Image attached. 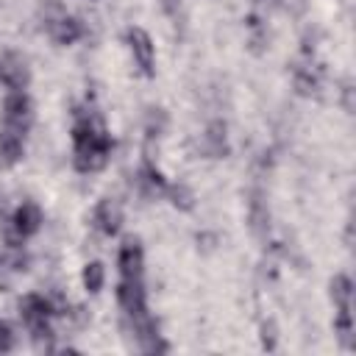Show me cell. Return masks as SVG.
Returning a JSON list of instances; mask_svg holds the SVG:
<instances>
[{"label":"cell","mask_w":356,"mask_h":356,"mask_svg":"<svg viewBox=\"0 0 356 356\" xmlns=\"http://www.w3.org/2000/svg\"><path fill=\"white\" fill-rule=\"evenodd\" d=\"M72 139H75V167L81 172H97L106 167L108 153H111V139H108L103 122L92 111L78 114Z\"/></svg>","instance_id":"1"},{"label":"cell","mask_w":356,"mask_h":356,"mask_svg":"<svg viewBox=\"0 0 356 356\" xmlns=\"http://www.w3.org/2000/svg\"><path fill=\"white\" fill-rule=\"evenodd\" d=\"M128 47H131L134 61L139 64V70L147 78L156 75V47H153V39L145 28H131L128 31Z\"/></svg>","instance_id":"2"},{"label":"cell","mask_w":356,"mask_h":356,"mask_svg":"<svg viewBox=\"0 0 356 356\" xmlns=\"http://www.w3.org/2000/svg\"><path fill=\"white\" fill-rule=\"evenodd\" d=\"M33 122V108H31V100L22 95V92H11L3 103V125L8 128H17V131H28Z\"/></svg>","instance_id":"3"},{"label":"cell","mask_w":356,"mask_h":356,"mask_svg":"<svg viewBox=\"0 0 356 356\" xmlns=\"http://www.w3.org/2000/svg\"><path fill=\"white\" fill-rule=\"evenodd\" d=\"M120 306L125 312V317H139L147 314V303H145V289H142V278H122L120 289H117Z\"/></svg>","instance_id":"4"},{"label":"cell","mask_w":356,"mask_h":356,"mask_svg":"<svg viewBox=\"0 0 356 356\" xmlns=\"http://www.w3.org/2000/svg\"><path fill=\"white\" fill-rule=\"evenodd\" d=\"M28 78H31V72H28V64H25L22 56L6 53V56L0 58V81H3L8 89L22 92V89L28 86Z\"/></svg>","instance_id":"5"},{"label":"cell","mask_w":356,"mask_h":356,"mask_svg":"<svg viewBox=\"0 0 356 356\" xmlns=\"http://www.w3.org/2000/svg\"><path fill=\"white\" fill-rule=\"evenodd\" d=\"M248 220H250V231L264 239L270 231V209H267V197L259 186L250 189V200H248Z\"/></svg>","instance_id":"6"},{"label":"cell","mask_w":356,"mask_h":356,"mask_svg":"<svg viewBox=\"0 0 356 356\" xmlns=\"http://www.w3.org/2000/svg\"><path fill=\"white\" fill-rule=\"evenodd\" d=\"M22 153H25V134L3 125L0 128V164L11 167L22 159Z\"/></svg>","instance_id":"7"},{"label":"cell","mask_w":356,"mask_h":356,"mask_svg":"<svg viewBox=\"0 0 356 356\" xmlns=\"http://www.w3.org/2000/svg\"><path fill=\"white\" fill-rule=\"evenodd\" d=\"M95 225H97L103 234L114 236V234L120 231V225H122V209H120V203L111 200V197H103V200L97 203V209H95Z\"/></svg>","instance_id":"8"},{"label":"cell","mask_w":356,"mask_h":356,"mask_svg":"<svg viewBox=\"0 0 356 356\" xmlns=\"http://www.w3.org/2000/svg\"><path fill=\"white\" fill-rule=\"evenodd\" d=\"M142 267H145L142 245L136 239H125L122 248H120V273H122V278H142Z\"/></svg>","instance_id":"9"},{"label":"cell","mask_w":356,"mask_h":356,"mask_svg":"<svg viewBox=\"0 0 356 356\" xmlns=\"http://www.w3.org/2000/svg\"><path fill=\"white\" fill-rule=\"evenodd\" d=\"M203 153L209 159H222L228 156V134H225V122L222 120H214L209 122L206 134H203Z\"/></svg>","instance_id":"10"},{"label":"cell","mask_w":356,"mask_h":356,"mask_svg":"<svg viewBox=\"0 0 356 356\" xmlns=\"http://www.w3.org/2000/svg\"><path fill=\"white\" fill-rule=\"evenodd\" d=\"M47 31H50V36H53L58 44H72V42L81 39V33H83L81 22L72 19V17H67V14H58L56 19H50V22H47Z\"/></svg>","instance_id":"11"},{"label":"cell","mask_w":356,"mask_h":356,"mask_svg":"<svg viewBox=\"0 0 356 356\" xmlns=\"http://www.w3.org/2000/svg\"><path fill=\"white\" fill-rule=\"evenodd\" d=\"M39 225H42V209H39L36 203L28 200V203H22V206L14 211V231H17L19 236L36 234Z\"/></svg>","instance_id":"12"},{"label":"cell","mask_w":356,"mask_h":356,"mask_svg":"<svg viewBox=\"0 0 356 356\" xmlns=\"http://www.w3.org/2000/svg\"><path fill=\"white\" fill-rule=\"evenodd\" d=\"M295 89L306 97L317 95L320 92V72L314 67H298L295 70Z\"/></svg>","instance_id":"13"},{"label":"cell","mask_w":356,"mask_h":356,"mask_svg":"<svg viewBox=\"0 0 356 356\" xmlns=\"http://www.w3.org/2000/svg\"><path fill=\"white\" fill-rule=\"evenodd\" d=\"M167 195H170L172 206L181 209V211H189V209L195 206V195H192V189H189L186 184H172V186H167Z\"/></svg>","instance_id":"14"},{"label":"cell","mask_w":356,"mask_h":356,"mask_svg":"<svg viewBox=\"0 0 356 356\" xmlns=\"http://www.w3.org/2000/svg\"><path fill=\"white\" fill-rule=\"evenodd\" d=\"M103 281H106V273H103V264L100 261H89L83 267V286L89 292H100L103 289Z\"/></svg>","instance_id":"15"},{"label":"cell","mask_w":356,"mask_h":356,"mask_svg":"<svg viewBox=\"0 0 356 356\" xmlns=\"http://www.w3.org/2000/svg\"><path fill=\"white\" fill-rule=\"evenodd\" d=\"M164 125H167V117H164V111H161V108H150V111H147V125H145L147 142L159 139V136H161V131H164Z\"/></svg>","instance_id":"16"},{"label":"cell","mask_w":356,"mask_h":356,"mask_svg":"<svg viewBox=\"0 0 356 356\" xmlns=\"http://www.w3.org/2000/svg\"><path fill=\"white\" fill-rule=\"evenodd\" d=\"M161 8L172 19V25L184 31V0H161Z\"/></svg>","instance_id":"17"},{"label":"cell","mask_w":356,"mask_h":356,"mask_svg":"<svg viewBox=\"0 0 356 356\" xmlns=\"http://www.w3.org/2000/svg\"><path fill=\"white\" fill-rule=\"evenodd\" d=\"M281 11H286L289 17H303L309 8V0H275Z\"/></svg>","instance_id":"18"},{"label":"cell","mask_w":356,"mask_h":356,"mask_svg":"<svg viewBox=\"0 0 356 356\" xmlns=\"http://www.w3.org/2000/svg\"><path fill=\"white\" fill-rule=\"evenodd\" d=\"M8 348H11V328L0 323V350H8Z\"/></svg>","instance_id":"19"},{"label":"cell","mask_w":356,"mask_h":356,"mask_svg":"<svg viewBox=\"0 0 356 356\" xmlns=\"http://www.w3.org/2000/svg\"><path fill=\"white\" fill-rule=\"evenodd\" d=\"M0 264H3V261H0Z\"/></svg>","instance_id":"20"}]
</instances>
